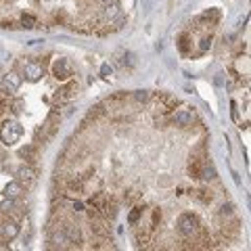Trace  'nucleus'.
<instances>
[{
	"mask_svg": "<svg viewBox=\"0 0 251 251\" xmlns=\"http://www.w3.org/2000/svg\"><path fill=\"white\" fill-rule=\"evenodd\" d=\"M195 122H197V115H195L193 109L184 107V109H174V111H172V124H174L176 128H180V130L193 128Z\"/></svg>",
	"mask_w": 251,
	"mask_h": 251,
	"instance_id": "obj_1",
	"label": "nucleus"
},
{
	"mask_svg": "<svg viewBox=\"0 0 251 251\" xmlns=\"http://www.w3.org/2000/svg\"><path fill=\"white\" fill-rule=\"evenodd\" d=\"M36 178H38V170L34 168V163H25V161H23L21 166L15 170V180H17V182H21L23 186L27 188V191H29L31 186H34Z\"/></svg>",
	"mask_w": 251,
	"mask_h": 251,
	"instance_id": "obj_2",
	"label": "nucleus"
},
{
	"mask_svg": "<svg viewBox=\"0 0 251 251\" xmlns=\"http://www.w3.org/2000/svg\"><path fill=\"white\" fill-rule=\"evenodd\" d=\"M42 74H44V69H42L40 63H36V61H25V63H23L21 75L25 77V80L36 82V80H40V77H42Z\"/></svg>",
	"mask_w": 251,
	"mask_h": 251,
	"instance_id": "obj_3",
	"label": "nucleus"
},
{
	"mask_svg": "<svg viewBox=\"0 0 251 251\" xmlns=\"http://www.w3.org/2000/svg\"><path fill=\"white\" fill-rule=\"evenodd\" d=\"M103 74H111V67H109V65H103Z\"/></svg>",
	"mask_w": 251,
	"mask_h": 251,
	"instance_id": "obj_4",
	"label": "nucleus"
}]
</instances>
